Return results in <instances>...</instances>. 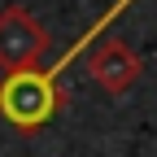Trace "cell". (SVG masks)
<instances>
[{
	"instance_id": "3",
	"label": "cell",
	"mask_w": 157,
	"mask_h": 157,
	"mask_svg": "<svg viewBox=\"0 0 157 157\" xmlns=\"http://www.w3.org/2000/svg\"><path fill=\"white\" fill-rule=\"evenodd\" d=\"M140 70H144V61L122 44V39H105V44H96V48L87 52L92 83L101 87V92H109V96H122L135 78H140Z\"/></svg>"
},
{
	"instance_id": "2",
	"label": "cell",
	"mask_w": 157,
	"mask_h": 157,
	"mask_svg": "<svg viewBox=\"0 0 157 157\" xmlns=\"http://www.w3.org/2000/svg\"><path fill=\"white\" fill-rule=\"evenodd\" d=\"M44 48H48V31L31 9H22V5L0 9V70H9V74L31 70V66H39Z\"/></svg>"
},
{
	"instance_id": "1",
	"label": "cell",
	"mask_w": 157,
	"mask_h": 157,
	"mask_svg": "<svg viewBox=\"0 0 157 157\" xmlns=\"http://www.w3.org/2000/svg\"><path fill=\"white\" fill-rule=\"evenodd\" d=\"M66 105V92L57 83V70H13L0 78V113L17 131H35Z\"/></svg>"
}]
</instances>
